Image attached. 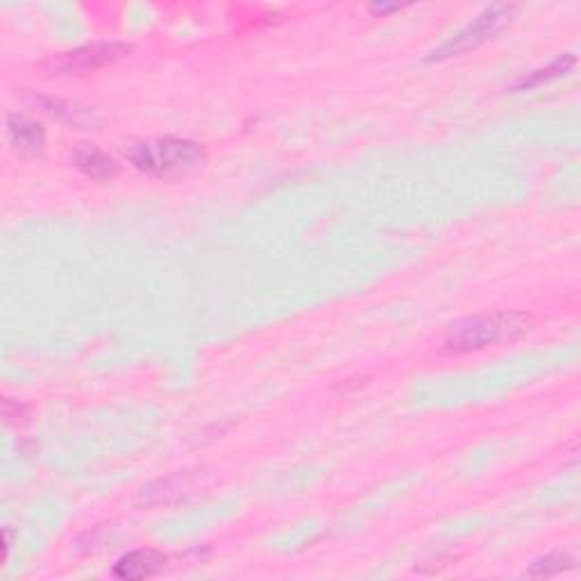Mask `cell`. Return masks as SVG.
Returning a JSON list of instances; mask_svg holds the SVG:
<instances>
[{
    "label": "cell",
    "instance_id": "5",
    "mask_svg": "<svg viewBox=\"0 0 581 581\" xmlns=\"http://www.w3.org/2000/svg\"><path fill=\"white\" fill-rule=\"evenodd\" d=\"M73 162L89 180L94 182H112L114 178H119L121 173L116 159L96 148L94 143H80V146L73 150Z\"/></svg>",
    "mask_w": 581,
    "mask_h": 581
},
{
    "label": "cell",
    "instance_id": "3",
    "mask_svg": "<svg viewBox=\"0 0 581 581\" xmlns=\"http://www.w3.org/2000/svg\"><path fill=\"white\" fill-rule=\"evenodd\" d=\"M516 12L518 7L509 3L488 5L482 14H477L475 19L466 25V28L454 32L450 39H445L441 46H436L432 53L425 57V62H445L463 53H470V50H477L479 46H484L486 41H491L495 35H500V32L513 21Z\"/></svg>",
    "mask_w": 581,
    "mask_h": 581
},
{
    "label": "cell",
    "instance_id": "7",
    "mask_svg": "<svg viewBox=\"0 0 581 581\" xmlns=\"http://www.w3.org/2000/svg\"><path fill=\"white\" fill-rule=\"evenodd\" d=\"M7 134L14 143L16 150H21L25 155H39L44 150L46 132L37 121L28 119L23 114H10L7 116Z\"/></svg>",
    "mask_w": 581,
    "mask_h": 581
},
{
    "label": "cell",
    "instance_id": "11",
    "mask_svg": "<svg viewBox=\"0 0 581 581\" xmlns=\"http://www.w3.org/2000/svg\"><path fill=\"white\" fill-rule=\"evenodd\" d=\"M402 10V5H373L370 7V12H375V14H391V12H400Z\"/></svg>",
    "mask_w": 581,
    "mask_h": 581
},
{
    "label": "cell",
    "instance_id": "8",
    "mask_svg": "<svg viewBox=\"0 0 581 581\" xmlns=\"http://www.w3.org/2000/svg\"><path fill=\"white\" fill-rule=\"evenodd\" d=\"M577 66V57L575 55H559L557 60H552L547 66H541V69H534L525 75H520L516 82H511L513 91H529L541 87L545 82H552L557 78H563L568 75L572 69Z\"/></svg>",
    "mask_w": 581,
    "mask_h": 581
},
{
    "label": "cell",
    "instance_id": "6",
    "mask_svg": "<svg viewBox=\"0 0 581 581\" xmlns=\"http://www.w3.org/2000/svg\"><path fill=\"white\" fill-rule=\"evenodd\" d=\"M166 566V554L157 550H134L125 554L114 566V577L125 581H139L155 577Z\"/></svg>",
    "mask_w": 581,
    "mask_h": 581
},
{
    "label": "cell",
    "instance_id": "2",
    "mask_svg": "<svg viewBox=\"0 0 581 581\" xmlns=\"http://www.w3.org/2000/svg\"><path fill=\"white\" fill-rule=\"evenodd\" d=\"M529 325H532V316L525 311H493V314L473 316L452 325L443 348L450 355H466V352L518 339L529 330Z\"/></svg>",
    "mask_w": 581,
    "mask_h": 581
},
{
    "label": "cell",
    "instance_id": "9",
    "mask_svg": "<svg viewBox=\"0 0 581 581\" xmlns=\"http://www.w3.org/2000/svg\"><path fill=\"white\" fill-rule=\"evenodd\" d=\"M35 103L44 109L46 114L53 116V119L62 121V123H69V125H78V128H89V125H96L98 119L96 114L91 112L89 107H82V105H75L69 103V100H62V98H37Z\"/></svg>",
    "mask_w": 581,
    "mask_h": 581
},
{
    "label": "cell",
    "instance_id": "10",
    "mask_svg": "<svg viewBox=\"0 0 581 581\" xmlns=\"http://www.w3.org/2000/svg\"><path fill=\"white\" fill-rule=\"evenodd\" d=\"M570 568H575V559L570 557L566 552H552L547 554L545 559H538L532 568L527 570L529 577H554L561 575Z\"/></svg>",
    "mask_w": 581,
    "mask_h": 581
},
{
    "label": "cell",
    "instance_id": "4",
    "mask_svg": "<svg viewBox=\"0 0 581 581\" xmlns=\"http://www.w3.org/2000/svg\"><path fill=\"white\" fill-rule=\"evenodd\" d=\"M130 50L132 46L121 44V41H96V44H87L69 50V53L50 57L48 62L41 64V69L57 75H82L119 62Z\"/></svg>",
    "mask_w": 581,
    "mask_h": 581
},
{
    "label": "cell",
    "instance_id": "1",
    "mask_svg": "<svg viewBox=\"0 0 581 581\" xmlns=\"http://www.w3.org/2000/svg\"><path fill=\"white\" fill-rule=\"evenodd\" d=\"M128 159L137 171L157 180H180L200 171L207 153L200 143L178 137H153L134 141Z\"/></svg>",
    "mask_w": 581,
    "mask_h": 581
}]
</instances>
